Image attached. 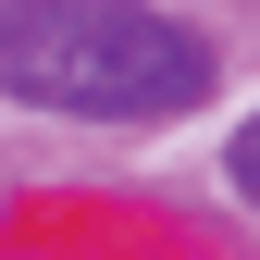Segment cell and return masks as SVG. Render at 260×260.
Returning <instances> with one entry per match:
<instances>
[{"mask_svg": "<svg viewBox=\"0 0 260 260\" xmlns=\"http://www.w3.org/2000/svg\"><path fill=\"white\" fill-rule=\"evenodd\" d=\"M223 161H236V186H248V199H260V112L236 124V149H223Z\"/></svg>", "mask_w": 260, "mask_h": 260, "instance_id": "7a4b0ae2", "label": "cell"}, {"mask_svg": "<svg viewBox=\"0 0 260 260\" xmlns=\"http://www.w3.org/2000/svg\"><path fill=\"white\" fill-rule=\"evenodd\" d=\"M0 100L75 124H174L211 100V38L149 0H0Z\"/></svg>", "mask_w": 260, "mask_h": 260, "instance_id": "6da1fadb", "label": "cell"}]
</instances>
